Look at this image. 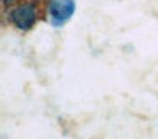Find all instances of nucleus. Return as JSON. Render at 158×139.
<instances>
[{
  "instance_id": "1",
  "label": "nucleus",
  "mask_w": 158,
  "mask_h": 139,
  "mask_svg": "<svg viewBox=\"0 0 158 139\" xmlns=\"http://www.w3.org/2000/svg\"><path fill=\"white\" fill-rule=\"evenodd\" d=\"M36 17H38V9H36V3L32 2L22 3V5L15 7L14 10H10V14H9V19L12 20V24L22 31L31 29L36 22Z\"/></svg>"
},
{
  "instance_id": "2",
  "label": "nucleus",
  "mask_w": 158,
  "mask_h": 139,
  "mask_svg": "<svg viewBox=\"0 0 158 139\" xmlns=\"http://www.w3.org/2000/svg\"><path fill=\"white\" fill-rule=\"evenodd\" d=\"M75 12V2L73 0H53L49 5V15H51L53 26H61L70 19Z\"/></svg>"
},
{
  "instance_id": "3",
  "label": "nucleus",
  "mask_w": 158,
  "mask_h": 139,
  "mask_svg": "<svg viewBox=\"0 0 158 139\" xmlns=\"http://www.w3.org/2000/svg\"><path fill=\"white\" fill-rule=\"evenodd\" d=\"M10 2H14V0H4V3H10Z\"/></svg>"
}]
</instances>
